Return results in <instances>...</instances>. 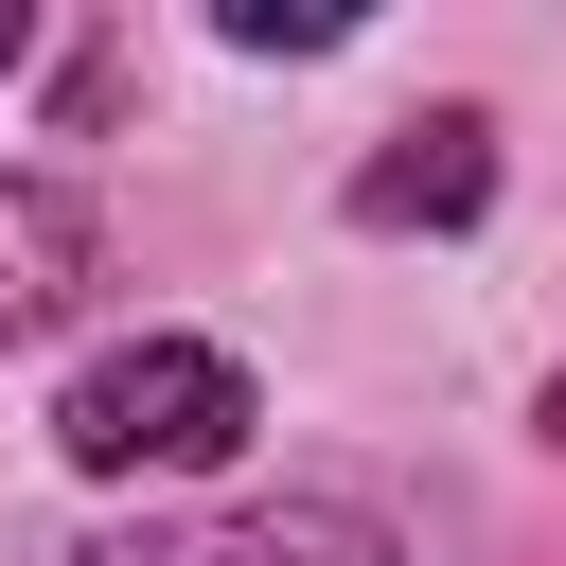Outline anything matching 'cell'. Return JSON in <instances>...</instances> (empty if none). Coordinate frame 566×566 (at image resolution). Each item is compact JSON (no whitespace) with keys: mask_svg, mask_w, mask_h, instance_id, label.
Here are the masks:
<instances>
[{"mask_svg":"<svg viewBox=\"0 0 566 566\" xmlns=\"http://www.w3.org/2000/svg\"><path fill=\"white\" fill-rule=\"evenodd\" d=\"M230 442H248V371H230L212 336H124V354H88L71 407H53V460H71V478H195V460H230Z\"/></svg>","mask_w":566,"mask_h":566,"instance_id":"cell-1","label":"cell"},{"mask_svg":"<svg viewBox=\"0 0 566 566\" xmlns=\"http://www.w3.org/2000/svg\"><path fill=\"white\" fill-rule=\"evenodd\" d=\"M495 195V124L478 106H424V124H389V159L354 177V230H460Z\"/></svg>","mask_w":566,"mask_h":566,"instance_id":"cell-3","label":"cell"},{"mask_svg":"<svg viewBox=\"0 0 566 566\" xmlns=\"http://www.w3.org/2000/svg\"><path fill=\"white\" fill-rule=\"evenodd\" d=\"M354 18L336 0H230V53H336Z\"/></svg>","mask_w":566,"mask_h":566,"instance_id":"cell-5","label":"cell"},{"mask_svg":"<svg viewBox=\"0 0 566 566\" xmlns=\"http://www.w3.org/2000/svg\"><path fill=\"white\" fill-rule=\"evenodd\" d=\"M71 566H389V531L354 495H265V513H212V531H106Z\"/></svg>","mask_w":566,"mask_h":566,"instance_id":"cell-2","label":"cell"},{"mask_svg":"<svg viewBox=\"0 0 566 566\" xmlns=\"http://www.w3.org/2000/svg\"><path fill=\"white\" fill-rule=\"evenodd\" d=\"M548 442H566V371H548Z\"/></svg>","mask_w":566,"mask_h":566,"instance_id":"cell-7","label":"cell"},{"mask_svg":"<svg viewBox=\"0 0 566 566\" xmlns=\"http://www.w3.org/2000/svg\"><path fill=\"white\" fill-rule=\"evenodd\" d=\"M18 53H35V18H18V0H0V71H18Z\"/></svg>","mask_w":566,"mask_h":566,"instance_id":"cell-6","label":"cell"},{"mask_svg":"<svg viewBox=\"0 0 566 566\" xmlns=\"http://www.w3.org/2000/svg\"><path fill=\"white\" fill-rule=\"evenodd\" d=\"M88 283V195L71 177H0V336H53Z\"/></svg>","mask_w":566,"mask_h":566,"instance_id":"cell-4","label":"cell"}]
</instances>
